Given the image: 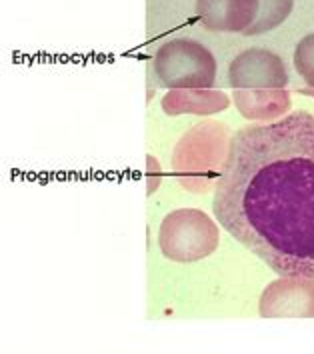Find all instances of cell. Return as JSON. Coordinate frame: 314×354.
<instances>
[{"mask_svg":"<svg viewBox=\"0 0 314 354\" xmlns=\"http://www.w3.org/2000/svg\"><path fill=\"white\" fill-rule=\"evenodd\" d=\"M293 0H262V10L257 15L255 22L244 30V35H260L275 28L278 22L286 19L290 12Z\"/></svg>","mask_w":314,"mask_h":354,"instance_id":"obj_4","label":"cell"},{"mask_svg":"<svg viewBox=\"0 0 314 354\" xmlns=\"http://www.w3.org/2000/svg\"><path fill=\"white\" fill-rule=\"evenodd\" d=\"M295 66L298 75L314 86V35H308L298 42L295 53Z\"/></svg>","mask_w":314,"mask_h":354,"instance_id":"obj_5","label":"cell"},{"mask_svg":"<svg viewBox=\"0 0 314 354\" xmlns=\"http://www.w3.org/2000/svg\"><path fill=\"white\" fill-rule=\"evenodd\" d=\"M259 0H198L196 15L206 28L216 32H242L255 22Z\"/></svg>","mask_w":314,"mask_h":354,"instance_id":"obj_3","label":"cell"},{"mask_svg":"<svg viewBox=\"0 0 314 354\" xmlns=\"http://www.w3.org/2000/svg\"><path fill=\"white\" fill-rule=\"evenodd\" d=\"M216 221L277 274L314 279V116L296 111L230 140Z\"/></svg>","mask_w":314,"mask_h":354,"instance_id":"obj_1","label":"cell"},{"mask_svg":"<svg viewBox=\"0 0 314 354\" xmlns=\"http://www.w3.org/2000/svg\"><path fill=\"white\" fill-rule=\"evenodd\" d=\"M154 75L168 88H208L216 78L212 53L192 38H174L154 55Z\"/></svg>","mask_w":314,"mask_h":354,"instance_id":"obj_2","label":"cell"}]
</instances>
